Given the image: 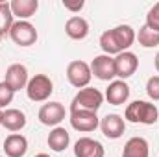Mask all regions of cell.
Instances as JSON below:
<instances>
[{
    "label": "cell",
    "instance_id": "cell-18",
    "mask_svg": "<svg viewBox=\"0 0 159 157\" xmlns=\"http://www.w3.org/2000/svg\"><path fill=\"white\" fill-rule=\"evenodd\" d=\"M9 6H11L13 17H19V20H26L35 15L39 2L37 0H13V2H9Z\"/></svg>",
    "mask_w": 159,
    "mask_h": 157
},
{
    "label": "cell",
    "instance_id": "cell-23",
    "mask_svg": "<svg viewBox=\"0 0 159 157\" xmlns=\"http://www.w3.org/2000/svg\"><path fill=\"white\" fill-rule=\"evenodd\" d=\"M13 94H15V91L7 83L6 81H0V109L6 107V105H9L13 102Z\"/></svg>",
    "mask_w": 159,
    "mask_h": 157
},
{
    "label": "cell",
    "instance_id": "cell-10",
    "mask_svg": "<svg viewBox=\"0 0 159 157\" xmlns=\"http://www.w3.org/2000/svg\"><path fill=\"white\" fill-rule=\"evenodd\" d=\"M65 120V107L61 102H50L44 104L39 109V122L44 126H54L57 128V124Z\"/></svg>",
    "mask_w": 159,
    "mask_h": 157
},
{
    "label": "cell",
    "instance_id": "cell-7",
    "mask_svg": "<svg viewBox=\"0 0 159 157\" xmlns=\"http://www.w3.org/2000/svg\"><path fill=\"white\" fill-rule=\"evenodd\" d=\"M70 126H72L76 131L89 133V131H94V129L100 126V120H98V117H96L94 111L72 109V111H70Z\"/></svg>",
    "mask_w": 159,
    "mask_h": 157
},
{
    "label": "cell",
    "instance_id": "cell-16",
    "mask_svg": "<svg viewBox=\"0 0 159 157\" xmlns=\"http://www.w3.org/2000/svg\"><path fill=\"white\" fill-rule=\"evenodd\" d=\"M122 157H150V146L144 137H131L124 144Z\"/></svg>",
    "mask_w": 159,
    "mask_h": 157
},
{
    "label": "cell",
    "instance_id": "cell-13",
    "mask_svg": "<svg viewBox=\"0 0 159 157\" xmlns=\"http://www.w3.org/2000/svg\"><path fill=\"white\" fill-rule=\"evenodd\" d=\"M74 155L76 157H104L106 152H104V146L98 141H94L91 137H81L74 144Z\"/></svg>",
    "mask_w": 159,
    "mask_h": 157
},
{
    "label": "cell",
    "instance_id": "cell-26",
    "mask_svg": "<svg viewBox=\"0 0 159 157\" xmlns=\"http://www.w3.org/2000/svg\"><path fill=\"white\" fill-rule=\"evenodd\" d=\"M63 6H65V9H69V11H72V13H76L80 11L81 7H83V0H78V2H63Z\"/></svg>",
    "mask_w": 159,
    "mask_h": 157
},
{
    "label": "cell",
    "instance_id": "cell-25",
    "mask_svg": "<svg viewBox=\"0 0 159 157\" xmlns=\"http://www.w3.org/2000/svg\"><path fill=\"white\" fill-rule=\"evenodd\" d=\"M146 94L156 102L159 100V76H152L146 81Z\"/></svg>",
    "mask_w": 159,
    "mask_h": 157
},
{
    "label": "cell",
    "instance_id": "cell-19",
    "mask_svg": "<svg viewBox=\"0 0 159 157\" xmlns=\"http://www.w3.org/2000/svg\"><path fill=\"white\" fill-rule=\"evenodd\" d=\"M46 142H48V146H50V150H54V152H63L67 146H69V142H70V135H69V131L65 129V128H54L50 133H48V139H46Z\"/></svg>",
    "mask_w": 159,
    "mask_h": 157
},
{
    "label": "cell",
    "instance_id": "cell-11",
    "mask_svg": "<svg viewBox=\"0 0 159 157\" xmlns=\"http://www.w3.org/2000/svg\"><path fill=\"white\" fill-rule=\"evenodd\" d=\"M15 92L17 91H20V89H26V85H28V69L24 67V65H20V63H13V65H9L7 67V70H6V79H4Z\"/></svg>",
    "mask_w": 159,
    "mask_h": 157
},
{
    "label": "cell",
    "instance_id": "cell-12",
    "mask_svg": "<svg viewBox=\"0 0 159 157\" xmlns=\"http://www.w3.org/2000/svg\"><path fill=\"white\" fill-rule=\"evenodd\" d=\"M100 129H102V133L107 137V139H120L122 135H124V131H126V122H124V118L117 115V113H113V115H106V117L100 120Z\"/></svg>",
    "mask_w": 159,
    "mask_h": 157
},
{
    "label": "cell",
    "instance_id": "cell-29",
    "mask_svg": "<svg viewBox=\"0 0 159 157\" xmlns=\"http://www.w3.org/2000/svg\"><path fill=\"white\" fill-rule=\"evenodd\" d=\"M2 118H4V111L0 109V126H2Z\"/></svg>",
    "mask_w": 159,
    "mask_h": 157
},
{
    "label": "cell",
    "instance_id": "cell-28",
    "mask_svg": "<svg viewBox=\"0 0 159 157\" xmlns=\"http://www.w3.org/2000/svg\"><path fill=\"white\" fill-rule=\"evenodd\" d=\"M34 157H50L48 154H37V155H34Z\"/></svg>",
    "mask_w": 159,
    "mask_h": 157
},
{
    "label": "cell",
    "instance_id": "cell-14",
    "mask_svg": "<svg viewBox=\"0 0 159 157\" xmlns=\"http://www.w3.org/2000/svg\"><path fill=\"white\" fill-rule=\"evenodd\" d=\"M106 98L111 105H122L129 98V85L124 79H115L106 89Z\"/></svg>",
    "mask_w": 159,
    "mask_h": 157
},
{
    "label": "cell",
    "instance_id": "cell-1",
    "mask_svg": "<svg viewBox=\"0 0 159 157\" xmlns=\"http://www.w3.org/2000/svg\"><path fill=\"white\" fill-rule=\"evenodd\" d=\"M135 30L128 24H120L113 30H107L100 35V46L104 50V54L107 56H119L122 52H126L133 43H135Z\"/></svg>",
    "mask_w": 159,
    "mask_h": 157
},
{
    "label": "cell",
    "instance_id": "cell-24",
    "mask_svg": "<svg viewBox=\"0 0 159 157\" xmlns=\"http://www.w3.org/2000/svg\"><path fill=\"white\" fill-rule=\"evenodd\" d=\"M146 26L152 28V30H156V32H159V2L154 4L152 9L148 11V15H146Z\"/></svg>",
    "mask_w": 159,
    "mask_h": 157
},
{
    "label": "cell",
    "instance_id": "cell-22",
    "mask_svg": "<svg viewBox=\"0 0 159 157\" xmlns=\"http://www.w3.org/2000/svg\"><path fill=\"white\" fill-rule=\"evenodd\" d=\"M13 26V13H11V6L9 2H0V37L2 35H9V30Z\"/></svg>",
    "mask_w": 159,
    "mask_h": 157
},
{
    "label": "cell",
    "instance_id": "cell-8",
    "mask_svg": "<svg viewBox=\"0 0 159 157\" xmlns=\"http://www.w3.org/2000/svg\"><path fill=\"white\" fill-rule=\"evenodd\" d=\"M91 72L94 74V78L102 79V81H111L115 78V61L111 56L107 54H100L91 61Z\"/></svg>",
    "mask_w": 159,
    "mask_h": 157
},
{
    "label": "cell",
    "instance_id": "cell-30",
    "mask_svg": "<svg viewBox=\"0 0 159 157\" xmlns=\"http://www.w3.org/2000/svg\"><path fill=\"white\" fill-rule=\"evenodd\" d=\"M0 157H2V155H0Z\"/></svg>",
    "mask_w": 159,
    "mask_h": 157
},
{
    "label": "cell",
    "instance_id": "cell-9",
    "mask_svg": "<svg viewBox=\"0 0 159 157\" xmlns=\"http://www.w3.org/2000/svg\"><path fill=\"white\" fill-rule=\"evenodd\" d=\"M113 61H115V74L122 79L133 76L135 70H137V67H139L137 56H135L133 52H128V50L122 52V54H119L117 57H113Z\"/></svg>",
    "mask_w": 159,
    "mask_h": 157
},
{
    "label": "cell",
    "instance_id": "cell-15",
    "mask_svg": "<svg viewBox=\"0 0 159 157\" xmlns=\"http://www.w3.org/2000/svg\"><path fill=\"white\" fill-rule=\"evenodd\" d=\"M4 152L7 157H24L28 152V139L20 133H11L4 141Z\"/></svg>",
    "mask_w": 159,
    "mask_h": 157
},
{
    "label": "cell",
    "instance_id": "cell-6",
    "mask_svg": "<svg viewBox=\"0 0 159 157\" xmlns=\"http://www.w3.org/2000/svg\"><path fill=\"white\" fill-rule=\"evenodd\" d=\"M67 78L70 81V85H74L76 89H85L89 87V81L93 78V72H91V65L76 59V61H70L69 67H67Z\"/></svg>",
    "mask_w": 159,
    "mask_h": 157
},
{
    "label": "cell",
    "instance_id": "cell-20",
    "mask_svg": "<svg viewBox=\"0 0 159 157\" xmlns=\"http://www.w3.org/2000/svg\"><path fill=\"white\" fill-rule=\"evenodd\" d=\"M2 126L9 131H20L26 126V115L20 109H6L4 118H2Z\"/></svg>",
    "mask_w": 159,
    "mask_h": 157
},
{
    "label": "cell",
    "instance_id": "cell-2",
    "mask_svg": "<svg viewBox=\"0 0 159 157\" xmlns=\"http://www.w3.org/2000/svg\"><path fill=\"white\" fill-rule=\"evenodd\" d=\"M159 111L156 107V104H150V102H144V100H135L131 102L128 107H126V113L124 118L128 122H133V124H144V126H152L157 122Z\"/></svg>",
    "mask_w": 159,
    "mask_h": 157
},
{
    "label": "cell",
    "instance_id": "cell-17",
    "mask_svg": "<svg viewBox=\"0 0 159 157\" xmlns=\"http://www.w3.org/2000/svg\"><path fill=\"white\" fill-rule=\"evenodd\" d=\"M65 32H67V35H69L70 39L81 41V39H85L87 34H89V22H87L83 17L74 15V17H70V19L67 20V24H65Z\"/></svg>",
    "mask_w": 159,
    "mask_h": 157
},
{
    "label": "cell",
    "instance_id": "cell-21",
    "mask_svg": "<svg viewBox=\"0 0 159 157\" xmlns=\"http://www.w3.org/2000/svg\"><path fill=\"white\" fill-rule=\"evenodd\" d=\"M135 37L139 41V44L144 46V48H154V46L159 44V32L148 28L146 24H144L143 28H139V34H137Z\"/></svg>",
    "mask_w": 159,
    "mask_h": 157
},
{
    "label": "cell",
    "instance_id": "cell-4",
    "mask_svg": "<svg viewBox=\"0 0 159 157\" xmlns=\"http://www.w3.org/2000/svg\"><path fill=\"white\" fill-rule=\"evenodd\" d=\"M54 92V83L46 74H35L26 85V94L32 102H46Z\"/></svg>",
    "mask_w": 159,
    "mask_h": 157
},
{
    "label": "cell",
    "instance_id": "cell-27",
    "mask_svg": "<svg viewBox=\"0 0 159 157\" xmlns=\"http://www.w3.org/2000/svg\"><path fill=\"white\" fill-rule=\"evenodd\" d=\"M154 65H156V70L159 72V52H157V56H156V59H154Z\"/></svg>",
    "mask_w": 159,
    "mask_h": 157
},
{
    "label": "cell",
    "instance_id": "cell-3",
    "mask_svg": "<svg viewBox=\"0 0 159 157\" xmlns=\"http://www.w3.org/2000/svg\"><path fill=\"white\" fill-rule=\"evenodd\" d=\"M102 104H104V94L94 87H85V89H80L78 94L72 98L70 111L72 109H83V111H94L96 113Z\"/></svg>",
    "mask_w": 159,
    "mask_h": 157
},
{
    "label": "cell",
    "instance_id": "cell-5",
    "mask_svg": "<svg viewBox=\"0 0 159 157\" xmlns=\"http://www.w3.org/2000/svg\"><path fill=\"white\" fill-rule=\"evenodd\" d=\"M9 37L19 46H32L37 41V30L28 20H17L9 30Z\"/></svg>",
    "mask_w": 159,
    "mask_h": 157
}]
</instances>
